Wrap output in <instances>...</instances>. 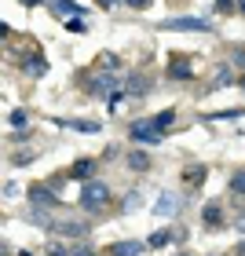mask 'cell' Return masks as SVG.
I'll use <instances>...</instances> for the list:
<instances>
[{"label":"cell","mask_w":245,"mask_h":256,"mask_svg":"<svg viewBox=\"0 0 245 256\" xmlns=\"http://www.w3.org/2000/svg\"><path fill=\"white\" fill-rule=\"evenodd\" d=\"M118 88H121V77H118V74H99V77L88 80V92H92V96H114Z\"/></svg>","instance_id":"4"},{"label":"cell","mask_w":245,"mask_h":256,"mask_svg":"<svg viewBox=\"0 0 245 256\" xmlns=\"http://www.w3.org/2000/svg\"><path fill=\"white\" fill-rule=\"evenodd\" d=\"M66 30H70V33H84V22H80V18H70Z\"/></svg>","instance_id":"23"},{"label":"cell","mask_w":245,"mask_h":256,"mask_svg":"<svg viewBox=\"0 0 245 256\" xmlns=\"http://www.w3.org/2000/svg\"><path fill=\"white\" fill-rule=\"evenodd\" d=\"M26 198H30L33 205H55V194H52L48 183H33V187L26 190Z\"/></svg>","instance_id":"6"},{"label":"cell","mask_w":245,"mask_h":256,"mask_svg":"<svg viewBox=\"0 0 245 256\" xmlns=\"http://www.w3.org/2000/svg\"><path fill=\"white\" fill-rule=\"evenodd\" d=\"M22 4H40V0H22Z\"/></svg>","instance_id":"32"},{"label":"cell","mask_w":245,"mask_h":256,"mask_svg":"<svg viewBox=\"0 0 245 256\" xmlns=\"http://www.w3.org/2000/svg\"><path fill=\"white\" fill-rule=\"evenodd\" d=\"M128 8H136V11H143V8H150V0H124Z\"/></svg>","instance_id":"26"},{"label":"cell","mask_w":245,"mask_h":256,"mask_svg":"<svg viewBox=\"0 0 245 256\" xmlns=\"http://www.w3.org/2000/svg\"><path fill=\"white\" fill-rule=\"evenodd\" d=\"M8 121L15 124V128H26V124H30V118H26V110H11V114H8Z\"/></svg>","instance_id":"18"},{"label":"cell","mask_w":245,"mask_h":256,"mask_svg":"<svg viewBox=\"0 0 245 256\" xmlns=\"http://www.w3.org/2000/svg\"><path fill=\"white\" fill-rule=\"evenodd\" d=\"M143 249H146L143 242H114V246H110L106 252H114V256H139Z\"/></svg>","instance_id":"8"},{"label":"cell","mask_w":245,"mask_h":256,"mask_svg":"<svg viewBox=\"0 0 245 256\" xmlns=\"http://www.w3.org/2000/svg\"><path fill=\"white\" fill-rule=\"evenodd\" d=\"M55 230H59V234H70V238H77V234H88V224H59Z\"/></svg>","instance_id":"15"},{"label":"cell","mask_w":245,"mask_h":256,"mask_svg":"<svg viewBox=\"0 0 245 256\" xmlns=\"http://www.w3.org/2000/svg\"><path fill=\"white\" fill-rule=\"evenodd\" d=\"M74 128H80V132H99L96 121H74Z\"/></svg>","instance_id":"22"},{"label":"cell","mask_w":245,"mask_h":256,"mask_svg":"<svg viewBox=\"0 0 245 256\" xmlns=\"http://www.w3.org/2000/svg\"><path fill=\"white\" fill-rule=\"evenodd\" d=\"M227 190H230V194H238V198H245V168H238L234 176H230V183H227Z\"/></svg>","instance_id":"13"},{"label":"cell","mask_w":245,"mask_h":256,"mask_svg":"<svg viewBox=\"0 0 245 256\" xmlns=\"http://www.w3.org/2000/svg\"><path fill=\"white\" fill-rule=\"evenodd\" d=\"M183 180H186V183H202V180H205V168H202V165H190V168L183 172Z\"/></svg>","instance_id":"17"},{"label":"cell","mask_w":245,"mask_h":256,"mask_svg":"<svg viewBox=\"0 0 245 256\" xmlns=\"http://www.w3.org/2000/svg\"><path fill=\"white\" fill-rule=\"evenodd\" d=\"M168 242H172V230H165V227H161V230H154V234L146 238V249H165Z\"/></svg>","instance_id":"10"},{"label":"cell","mask_w":245,"mask_h":256,"mask_svg":"<svg viewBox=\"0 0 245 256\" xmlns=\"http://www.w3.org/2000/svg\"><path fill=\"white\" fill-rule=\"evenodd\" d=\"M22 70H26L30 77H44V70H48V66H44V59H37V55H33L30 62H22Z\"/></svg>","instance_id":"16"},{"label":"cell","mask_w":245,"mask_h":256,"mask_svg":"<svg viewBox=\"0 0 245 256\" xmlns=\"http://www.w3.org/2000/svg\"><path fill=\"white\" fill-rule=\"evenodd\" d=\"M48 256H66V249L59 246V242H52V246H48Z\"/></svg>","instance_id":"25"},{"label":"cell","mask_w":245,"mask_h":256,"mask_svg":"<svg viewBox=\"0 0 245 256\" xmlns=\"http://www.w3.org/2000/svg\"><path fill=\"white\" fill-rule=\"evenodd\" d=\"M230 80V70H216V84H227Z\"/></svg>","instance_id":"27"},{"label":"cell","mask_w":245,"mask_h":256,"mask_svg":"<svg viewBox=\"0 0 245 256\" xmlns=\"http://www.w3.org/2000/svg\"><path fill=\"white\" fill-rule=\"evenodd\" d=\"M106 205H110V187L99 180H84V187H80V208L84 212H102Z\"/></svg>","instance_id":"1"},{"label":"cell","mask_w":245,"mask_h":256,"mask_svg":"<svg viewBox=\"0 0 245 256\" xmlns=\"http://www.w3.org/2000/svg\"><path fill=\"white\" fill-rule=\"evenodd\" d=\"M77 256H96V252H92V249H77Z\"/></svg>","instance_id":"30"},{"label":"cell","mask_w":245,"mask_h":256,"mask_svg":"<svg viewBox=\"0 0 245 256\" xmlns=\"http://www.w3.org/2000/svg\"><path fill=\"white\" fill-rule=\"evenodd\" d=\"M30 220H33L37 227H52V224H48V212H44V208H30Z\"/></svg>","instance_id":"20"},{"label":"cell","mask_w":245,"mask_h":256,"mask_svg":"<svg viewBox=\"0 0 245 256\" xmlns=\"http://www.w3.org/2000/svg\"><path fill=\"white\" fill-rule=\"evenodd\" d=\"M168 77H176V80H190V77H194L190 59H183V55H172V59H168Z\"/></svg>","instance_id":"5"},{"label":"cell","mask_w":245,"mask_h":256,"mask_svg":"<svg viewBox=\"0 0 245 256\" xmlns=\"http://www.w3.org/2000/svg\"><path fill=\"white\" fill-rule=\"evenodd\" d=\"M128 136H132V143H146V146H154L165 139V128H161L154 118H146V121H136L132 128H128Z\"/></svg>","instance_id":"3"},{"label":"cell","mask_w":245,"mask_h":256,"mask_svg":"<svg viewBox=\"0 0 245 256\" xmlns=\"http://www.w3.org/2000/svg\"><path fill=\"white\" fill-rule=\"evenodd\" d=\"M154 121H158L161 128H168L172 121H176V110H161V114H158V118H154Z\"/></svg>","instance_id":"21"},{"label":"cell","mask_w":245,"mask_h":256,"mask_svg":"<svg viewBox=\"0 0 245 256\" xmlns=\"http://www.w3.org/2000/svg\"><path fill=\"white\" fill-rule=\"evenodd\" d=\"M230 220H234V227H238V230H245V208H238V212L230 216Z\"/></svg>","instance_id":"24"},{"label":"cell","mask_w":245,"mask_h":256,"mask_svg":"<svg viewBox=\"0 0 245 256\" xmlns=\"http://www.w3.org/2000/svg\"><path fill=\"white\" fill-rule=\"evenodd\" d=\"M234 8V0H216V11H230Z\"/></svg>","instance_id":"28"},{"label":"cell","mask_w":245,"mask_h":256,"mask_svg":"<svg viewBox=\"0 0 245 256\" xmlns=\"http://www.w3.org/2000/svg\"><path fill=\"white\" fill-rule=\"evenodd\" d=\"M92 172H96V161H92V158H80L77 165L70 168V176H74V180H92Z\"/></svg>","instance_id":"9"},{"label":"cell","mask_w":245,"mask_h":256,"mask_svg":"<svg viewBox=\"0 0 245 256\" xmlns=\"http://www.w3.org/2000/svg\"><path fill=\"white\" fill-rule=\"evenodd\" d=\"M202 224H205V227H220V224H224V205H220V202H208V205L202 208Z\"/></svg>","instance_id":"7"},{"label":"cell","mask_w":245,"mask_h":256,"mask_svg":"<svg viewBox=\"0 0 245 256\" xmlns=\"http://www.w3.org/2000/svg\"><path fill=\"white\" fill-rule=\"evenodd\" d=\"M234 62H238V66H245V48H234Z\"/></svg>","instance_id":"29"},{"label":"cell","mask_w":245,"mask_h":256,"mask_svg":"<svg viewBox=\"0 0 245 256\" xmlns=\"http://www.w3.org/2000/svg\"><path fill=\"white\" fill-rule=\"evenodd\" d=\"M52 11H55V15H66V18H74V15H77L74 0H52Z\"/></svg>","instance_id":"14"},{"label":"cell","mask_w":245,"mask_h":256,"mask_svg":"<svg viewBox=\"0 0 245 256\" xmlns=\"http://www.w3.org/2000/svg\"><path fill=\"white\" fill-rule=\"evenodd\" d=\"M238 11H242V15H245V0H238Z\"/></svg>","instance_id":"31"},{"label":"cell","mask_w":245,"mask_h":256,"mask_svg":"<svg viewBox=\"0 0 245 256\" xmlns=\"http://www.w3.org/2000/svg\"><path fill=\"white\" fill-rule=\"evenodd\" d=\"M128 168H132V172H146L150 168V158L143 154V150H132V154H128Z\"/></svg>","instance_id":"11"},{"label":"cell","mask_w":245,"mask_h":256,"mask_svg":"<svg viewBox=\"0 0 245 256\" xmlns=\"http://www.w3.org/2000/svg\"><path fill=\"white\" fill-rule=\"evenodd\" d=\"M146 88H150V80H139V77H132V80H128V92H132V96H143Z\"/></svg>","instance_id":"19"},{"label":"cell","mask_w":245,"mask_h":256,"mask_svg":"<svg viewBox=\"0 0 245 256\" xmlns=\"http://www.w3.org/2000/svg\"><path fill=\"white\" fill-rule=\"evenodd\" d=\"M154 208H158V216H168V212H176V208H180V202H176L172 194H161Z\"/></svg>","instance_id":"12"},{"label":"cell","mask_w":245,"mask_h":256,"mask_svg":"<svg viewBox=\"0 0 245 256\" xmlns=\"http://www.w3.org/2000/svg\"><path fill=\"white\" fill-rule=\"evenodd\" d=\"M176 256H190V252H176Z\"/></svg>","instance_id":"33"},{"label":"cell","mask_w":245,"mask_h":256,"mask_svg":"<svg viewBox=\"0 0 245 256\" xmlns=\"http://www.w3.org/2000/svg\"><path fill=\"white\" fill-rule=\"evenodd\" d=\"M158 30H165V33H212V22L198 18V15H180V18H165Z\"/></svg>","instance_id":"2"}]
</instances>
